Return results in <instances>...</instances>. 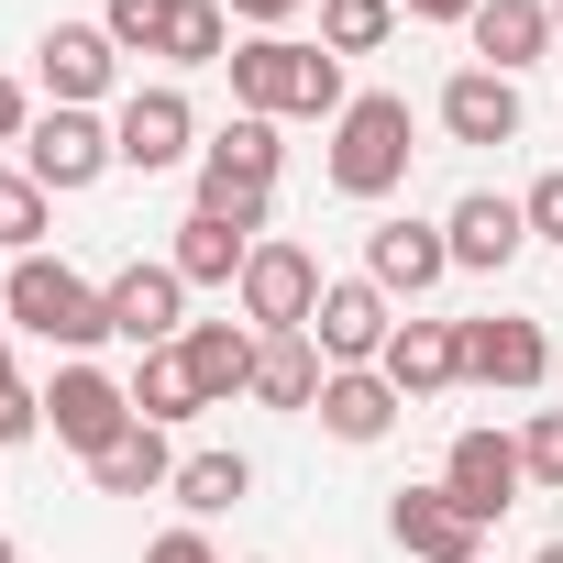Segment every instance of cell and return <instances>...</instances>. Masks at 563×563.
<instances>
[{"mask_svg":"<svg viewBox=\"0 0 563 563\" xmlns=\"http://www.w3.org/2000/svg\"><path fill=\"white\" fill-rule=\"evenodd\" d=\"M343 56L332 45H299V34H243L232 45V111L254 122H343Z\"/></svg>","mask_w":563,"mask_h":563,"instance_id":"cell-1","label":"cell"},{"mask_svg":"<svg viewBox=\"0 0 563 563\" xmlns=\"http://www.w3.org/2000/svg\"><path fill=\"white\" fill-rule=\"evenodd\" d=\"M0 310H12L34 343H56V365H78V354H100V343H111L100 288H89L78 265H56V254H23L12 276H0Z\"/></svg>","mask_w":563,"mask_h":563,"instance_id":"cell-2","label":"cell"},{"mask_svg":"<svg viewBox=\"0 0 563 563\" xmlns=\"http://www.w3.org/2000/svg\"><path fill=\"white\" fill-rule=\"evenodd\" d=\"M409 155H420V122L398 89H354L343 122H332V188L343 199H398L409 188Z\"/></svg>","mask_w":563,"mask_h":563,"instance_id":"cell-3","label":"cell"},{"mask_svg":"<svg viewBox=\"0 0 563 563\" xmlns=\"http://www.w3.org/2000/svg\"><path fill=\"white\" fill-rule=\"evenodd\" d=\"M321 254L310 243H288V232H265L254 243V265H243V288H232V310H243V332H310V310H321Z\"/></svg>","mask_w":563,"mask_h":563,"instance_id":"cell-4","label":"cell"},{"mask_svg":"<svg viewBox=\"0 0 563 563\" xmlns=\"http://www.w3.org/2000/svg\"><path fill=\"white\" fill-rule=\"evenodd\" d=\"M111 166H122V144H111L100 111H34V133H23V177H34L45 199H78V188H100Z\"/></svg>","mask_w":563,"mask_h":563,"instance_id":"cell-5","label":"cell"},{"mask_svg":"<svg viewBox=\"0 0 563 563\" xmlns=\"http://www.w3.org/2000/svg\"><path fill=\"white\" fill-rule=\"evenodd\" d=\"M45 431H56L67 453H111V442L133 431V387H122L111 365H89V354H78V365H56V376H45Z\"/></svg>","mask_w":563,"mask_h":563,"instance_id":"cell-6","label":"cell"},{"mask_svg":"<svg viewBox=\"0 0 563 563\" xmlns=\"http://www.w3.org/2000/svg\"><path fill=\"white\" fill-rule=\"evenodd\" d=\"M111 144H122V166H133V177H166V166H188V155H199V111H188V89H177V78L133 89V100L111 111Z\"/></svg>","mask_w":563,"mask_h":563,"instance_id":"cell-7","label":"cell"},{"mask_svg":"<svg viewBox=\"0 0 563 563\" xmlns=\"http://www.w3.org/2000/svg\"><path fill=\"white\" fill-rule=\"evenodd\" d=\"M387 332H398V299L376 288V276H332L321 310H310L321 365H387Z\"/></svg>","mask_w":563,"mask_h":563,"instance_id":"cell-8","label":"cell"},{"mask_svg":"<svg viewBox=\"0 0 563 563\" xmlns=\"http://www.w3.org/2000/svg\"><path fill=\"white\" fill-rule=\"evenodd\" d=\"M442 486H453V508H464V519H486V530H497V519L530 497V475H519V431H453Z\"/></svg>","mask_w":563,"mask_h":563,"instance_id":"cell-9","label":"cell"},{"mask_svg":"<svg viewBox=\"0 0 563 563\" xmlns=\"http://www.w3.org/2000/svg\"><path fill=\"white\" fill-rule=\"evenodd\" d=\"M100 310H111V343L166 354V343L188 332V276H177V265H122L111 288H100Z\"/></svg>","mask_w":563,"mask_h":563,"instance_id":"cell-10","label":"cell"},{"mask_svg":"<svg viewBox=\"0 0 563 563\" xmlns=\"http://www.w3.org/2000/svg\"><path fill=\"white\" fill-rule=\"evenodd\" d=\"M34 78H45V100H56V111H100V100H111V78H122V45H111L100 23H45Z\"/></svg>","mask_w":563,"mask_h":563,"instance_id":"cell-11","label":"cell"},{"mask_svg":"<svg viewBox=\"0 0 563 563\" xmlns=\"http://www.w3.org/2000/svg\"><path fill=\"white\" fill-rule=\"evenodd\" d=\"M387 541H398L409 563H475V552H486V519H464L453 486L431 475V486H398V497H387Z\"/></svg>","mask_w":563,"mask_h":563,"instance_id":"cell-12","label":"cell"},{"mask_svg":"<svg viewBox=\"0 0 563 563\" xmlns=\"http://www.w3.org/2000/svg\"><path fill=\"white\" fill-rule=\"evenodd\" d=\"M464 376H475V387H497V398H530V387L552 376V343H541V321H519V310H486V321H464Z\"/></svg>","mask_w":563,"mask_h":563,"instance_id":"cell-13","label":"cell"},{"mask_svg":"<svg viewBox=\"0 0 563 563\" xmlns=\"http://www.w3.org/2000/svg\"><path fill=\"white\" fill-rule=\"evenodd\" d=\"M442 243H453V276H497V265H519L530 210H519V199H497V188H464V199L442 210Z\"/></svg>","mask_w":563,"mask_h":563,"instance_id":"cell-14","label":"cell"},{"mask_svg":"<svg viewBox=\"0 0 563 563\" xmlns=\"http://www.w3.org/2000/svg\"><path fill=\"white\" fill-rule=\"evenodd\" d=\"M365 276H376L387 299H431L442 276H453L442 221H376V232H365Z\"/></svg>","mask_w":563,"mask_h":563,"instance_id":"cell-15","label":"cell"},{"mask_svg":"<svg viewBox=\"0 0 563 563\" xmlns=\"http://www.w3.org/2000/svg\"><path fill=\"white\" fill-rule=\"evenodd\" d=\"M398 409H409V398L387 387V365H332L310 420H321L332 442H354V453H365V442H387V431H398Z\"/></svg>","mask_w":563,"mask_h":563,"instance_id":"cell-16","label":"cell"},{"mask_svg":"<svg viewBox=\"0 0 563 563\" xmlns=\"http://www.w3.org/2000/svg\"><path fill=\"white\" fill-rule=\"evenodd\" d=\"M519 78H497V67H453L442 78V133L453 144H519Z\"/></svg>","mask_w":563,"mask_h":563,"instance_id":"cell-17","label":"cell"},{"mask_svg":"<svg viewBox=\"0 0 563 563\" xmlns=\"http://www.w3.org/2000/svg\"><path fill=\"white\" fill-rule=\"evenodd\" d=\"M177 354H188L199 398H210V409H232V398H254V354H265V332H243V321H188V332H177Z\"/></svg>","mask_w":563,"mask_h":563,"instance_id":"cell-18","label":"cell"},{"mask_svg":"<svg viewBox=\"0 0 563 563\" xmlns=\"http://www.w3.org/2000/svg\"><path fill=\"white\" fill-rule=\"evenodd\" d=\"M387 387H398V398L464 387V321H398V332H387Z\"/></svg>","mask_w":563,"mask_h":563,"instance_id":"cell-19","label":"cell"},{"mask_svg":"<svg viewBox=\"0 0 563 563\" xmlns=\"http://www.w3.org/2000/svg\"><path fill=\"white\" fill-rule=\"evenodd\" d=\"M475 67H497V78H519V67H541L552 56V0H475Z\"/></svg>","mask_w":563,"mask_h":563,"instance_id":"cell-20","label":"cell"},{"mask_svg":"<svg viewBox=\"0 0 563 563\" xmlns=\"http://www.w3.org/2000/svg\"><path fill=\"white\" fill-rule=\"evenodd\" d=\"M89 486H100V497H166V486H177V453H166V431H155V420H133L111 453H89Z\"/></svg>","mask_w":563,"mask_h":563,"instance_id":"cell-21","label":"cell"},{"mask_svg":"<svg viewBox=\"0 0 563 563\" xmlns=\"http://www.w3.org/2000/svg\"><path fill=\"white\" fill-rule=\"evenodd\" d=\"M188 288H243V265H254V232H232V221H210V210H188L177 221V254H166Z\"/></svg>","mask_w":563,"mask_h":563,"instance_id":"cell-22","label":"cell"},{"mask_svg":"<svg viewBox=\"0 0 563 563\" xmlns=\"http://www.w3.org/2000/svg\"><path fill=\"white\" fill-rule=\"evenodd\" d=\"M276 166H288V144H276V122H254V111H232L199 144V177H232V188H276Z\"/></svg>","mask_w":563,"mask_h":563,"instance_id":"cell-23","label":"cell"},{"mask_svg":"<svg viewBox=\"0 0 563 563\" xmlns=\"http://www.w3.org/2000/svg\"><path fill=\"white\" fill-rule=\"evenodd\" d=\"M321 343L310 332H265V354H254V398L265 409H321Z\"/></svg>","mask_w":563,"mask_h":563,"instance_id":"cell-24","label":"cell"},{"mask_svg":"<svg viewBox=\"0 0 563 563\" xmlns=\"http://www.w3.org/2000/svg\"><path fill=\"white\" fill-rule=\"evenodd\" d=\"M199 409H210V398H199V376H188V354H177V343L133 365V420H155V431H177V420H199Z\"/></svg>","mask_w":563,"mask_h":563,"instance_id":"cell-25","label":"cell"},{"mask_svg":"<svg viewBox=\"0 0 563 563\" xmlns=\"http://www.w3.org/2000/svg\"><path fill=\"white\" fill-rule=\"evenodd\" d=\"M188 519H221V508H243L254 497V464L243 453H177V486H166Z\"/></svg>","mask_w":563,"mask_h":563,"instance_id":"cell-26","label":"cell"},{"mask_svg":"<svg viewBox=\"0 0 563 563\" xmlns=\"http://www.w3.org/2000/svg\"><path fill=\"white\" fill-rule=\"evenodd\" d=\"M45 232H56V199H45L23 166H0V254L23 265V254H45Z\"/></svg>","mask_w":563,"mask_h":563,"instance_id":"cell-27","label":"cell"},{"mask_svg":"<svg viewBox=\"0 0 563 563\" xmlns=\"http://www.w3.org/2000/svg\"><path fill=\"white\" fill-rule=\"evenodd\" d=\"M166 67H232V12H221V0H177Z\"/></svg>","mask_w":563,"mask_h":563,"instance_id":"cell-28","label":"cell"},{"mask_svg":"<svg viewBox=\"0 0 563 563\" xmlns=\"http://www.w3.org/2000/svg\"><path fill=\"white\" fill-rule=\"evenodd\" d=\"M398 34V0H321V45L332 56H376Z\"/></svg>","mask_w":563,"mask_h":563,"instance_id":"cell-29","label":"cell"},{"mask_svg":"<svg viewBox=\"0 0 563 563\" xmlns=\"http://www.w3.org/2000/svg\"><path fill=\"white\" fill-rule=\"evenodd\" d=\"M100 34H111L122 56H166V34H177V0H100Z\"/></svg>","mask_w":563,"mask_h":563,"instance_id":"cell-30","label":"cell"},{"mask_svg":"<svg viewBox=\"0 0 563 563\" xmlns=\"http://www.w3.org/2000/svg\"><path fill=\"white\" fill-rule=\"evenodd\" d=\"M188 210H210V221H232V232H254L265 243V221H276V188H232V177H199V199Z\"/></svg>","mask_w":563,"mask_h":563,"instance_id":"cell-31","label":"cell"},{"mask_svg":"<svg viewBox=\"0 0 563 563\" xmlns=\"http://www.w3.org/2000/svg\"><path fill=\"white\" fill-rule=\"evenodd\" d=\"M45 431V387L12 365V354H0V453H12V442H34Z\"/></svg>","mask_w":563,"mask_h":563,"instance_id":"cell-32","label":"cell"},{"mask_svg":"<svg viewBox=\"0 0 563 563\" xmlns=\"http://www.w3.org/2000/svg\"><path fill=\"white\" fill-rule=\"evenodd\" d=\"M519 475L530 486H563V409H530L519 420Z\"/></svg>","mask_w":563,"mask_h":563,"instance_id":"cell-33","label":"cell"},{"mask_svg":"<svg viewBox=\"0 0 563 563\" xmlns=\"http://www.w3.org/2000/svg\"><path fill=\"white\" fill-rule=\"evenodd\" d=\"M519 210H530V243H563V166H541Z\"/></svg>","mask_w":563,"mask_h":563,"instance_id":"cell-34","label":"cell"},{"mask_svg":"<svg viewBox=\"0 0 563 563\" xmlns=\"http://www.w3.org/2000/svg\"><path fill=\"white\" fill-rule=\"evenodd\" d=\"M144 563H221V552H210V530H155Z\"/></svg>","mask_w":563,"mask_h":563,"instance_id":"cell-35","label":"cell"},{"mask_svg":"<svg viewBox=\"0 0 563 563\" xmlns=\"http://www.w3.org/2000/svg\"><path fill=\"white\" fill-rule=\"evenodd\" d=\"M221 12H232V23H254V34H276L288 12H310V0H221Z\"/></svg>","mask_w":563,"mask_h":563,"instance_id":"cell-36","label":"cell"},{"mask_svg":"<svg viewBox=\"0 0 563 563\" xmlns=\"http://www.w3.org/2000/svg\"><path fill=\"white\" fill-rule=\"evenodd\" d=\"M34 133V100H23V78H0V144H23Z\"/></svg>","mask_w":563,"mask_h":563,"instance_id":"cell-37","label":"cell"},{"mask_svg":"<svg viewBox=\"0 0 563 563\" xmlns=\"http://www.w3.org/2000/svg\"><path fill=\"white\" fill-rule=\"evenodd\" d=\"M398 23H475V0H398Z\"/></svg>","mask_w":563,"mask_h":563,"instance_id":"cell-38","label":"cell"},{"mask_svg":"<svg viewBox=\"0 0 563 563\" xmlns=\"http://www.w3.org/2000/svg\"><path fill=\"white\" fill-rule=\"evenodd\" d=\"M530 563H563V541H541V552H530Z\"/></svg>","mask_w":563,"mask_h":563,"instance_id":"cell-39","label":"cell"},{"mask_svg":"<svg viewBox=\"0 0 563 563\" xmlns=\"http://www.w3.org/2000/svg\"><path fill=\"white\" fill-rule=\"evenodd\" d=\"M0 563H23V552H12V530H0Z\"/></svg>","mask_w":563,"mask_h":563,"instance_id":"cell-40","label":"cell"},{"mask_svg":"<svg viewBox=\"0 0 563 563\" xmlns=\"http://www.w3.org/2000/svg\"><path fill=\"white\" fill-rule=\"evenodd\" d=\"M552 34H563V0H552Z\"/></svg>","mask_w":563,"mask_h":563,"instance_id":"cell-41","label":"cell"},{"mask_svg":"<svg viewBox=\"0 0 563 563\" xmlns=\"http://www.w3.org/2000/svg\"><path fill=\"white\" fill-rule=\"evenodd\" d=\"M475 563H497V552H475Z\"/></svg>","mask_w":563,"mask_h":563,"instance_id":"cell-42","label":"cell"},{"mask_svg":"<svg viewBox=\"0 0 563 563\" xmlns=\"http://www.w3.org/2000/svg\"><path fill=\"white\" fill-rule=\"evenodd\" d=\"M0 321H12V310H0Z\"/></svg>","mask_w":563,"mask_h":563,"instance_id":"cell-43","label":"cell"}]
</instances>
